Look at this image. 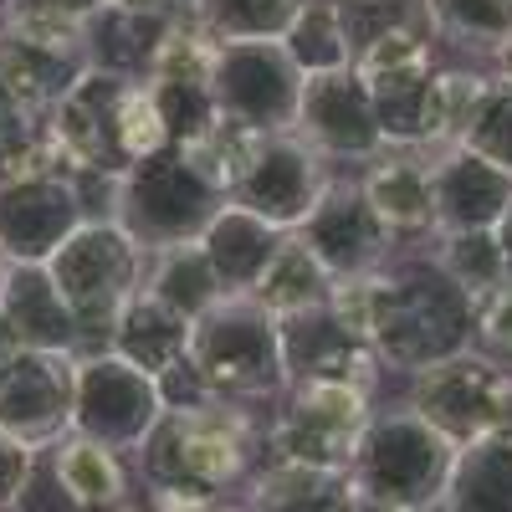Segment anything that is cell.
Listing matches in <instances>:
<instances>
[{
  "instance_id": "obj_21",
  "label": "cell",
  "mask_w": 512,
  "mask_h": 512,
  "mask_svg": "<svg viewBox=\"0 0 512 512\" xmlns=\"http://www.w3.org/2000/svg\"><path fill=\"white\" fill-rule=\"evenodd\" d=\"M190 338H195V323L180 318L175 308H164L159 297H149L139 287V297L123 308V318L113 328L108 354L123 359V364H134V369H144L149 379H164V374H175L190 359Z\"/></svg>"
},
{
  "instance_id": "obj_36",
  "label": "cell",
  "mask_w": 512,
  "mask_h": 512,
  "mask_svg": "<svg viewBox=\"0 0 512 512\" xmlns=\"http://www.w3.org/2000/svg\"><path fill=\"white\" fill-rule=\"evenodd\" d=\"M461 149L482 154L487 164L502 169V175H512V82H502V77L487 82V93H482L472 123H466V134H461Z\"/></svg>"
},
{
  "instance_id": "obj_29",
  "label": "cell",
  "mask_w": 512,
  "mask_h": 512,
  "mask_svg": "<svg viewBox=\"0 0 512 512\" xmlns=\"http://www.w3.org/2000/svg\"><path fill=\"white\" fill-rule=\"evenodd\" d=\"M282 52L303 77H328V72H349L354 67V41L349 21L338 0H303L282 31Z\"/></svg>"
},
{
  "instance_id": "obj_24",
  "label": "cell",
  "mask_w": 512,
  "mask_h": 512,
  "mask_svg": "<svg viewBox=\"0 0 512 512\" xmlns=\"http://www.w3.org/2000/svg\"><path fill=\"white\" fill-rule=\"evenodd\" d=\"M328 297H333V272L318 262V251L303 236L287 231L277 256L262 272V282L251 287V303L262 313H272L277 323H287V318H303L313 308H328Z\"/></svg>"
},
{
  "instance_id": "obj_49",
  "label": "cell",
  "mask_w": 512,
  "mask_h": 512,
  "mask_svg": "<svg viewBox=\"0 0 512 512\" xmlns=\"http://www.w3.org/2000/svg\"><path fill=\"white\" fill-rule=\"evenodd\" d=\"M436 512H441V507H436Z\"/></svg>"
},
{
  "instance_id": "obj_37",
  "label": "cell",
  "mask_w": 512,
  "mask_h": 512,
  "mask_svg": "<svg viewBox=\"0 0 512 512\" xmlns=\"http://www.w3.org/2000/svg\"><path fill=\"white\" fill-rule=\"evenodd\" d=\"M472 349H477L482 359H492V364L512 379V282H507L502 292H492L487 303H482Z\"/></svg>"
},
{
  "instance_id": "obj_38",
  "label": "cell",
  "mask_w": 512,
  "mask_h": 512,
  "mask_svg": "<svg viewBox=\"0 0 512 512\" xmlns=\"http://www.w3.org/2000/svg\"><path fill=\"white\" fill-rule=\"evenodd\" d=\"M11 512H82V507H77V502L67 497V487L57 482L52 456L36 451V466H31V477H26V487H21V497H16Z\"/></svg>"
},
{
  "instance_id": "obj_33",
  "label": "cell",
  "mask_w": 512,
  "mask_h": 512,
  "mask_svg": "<svg viewBox=\"0 0 512 512\" xmlns=\"http://www.w3.org/2000/svg\"><path fill=\"white\" fill-rule=\"evenodd\" d=\"M436 36L461 47L466 57H487L512 36V0H425Z\"/></svg>"
},
{
  "instance_id": "obj_32",
  "label": "cell",
  "mask_w": 512,
  "mask_h": 512,
  "mask_svg": "<svg viewBox=\"0 0 512 512\" xmlns=\"http://www.w3.org/2000/svg\"><path fill=\"white\" fill-rule=\"evenodd\" d=\"M297 6L303 0H190V21L210 41H221V47H236V41H282Z\"/></svg>"
},
{
  "instance_id": "obj_48",
  "label": "cell",
  "mask_w": 512,
  "mask_h": 512,
  "mask_svg": "<svg viewBox=\"0 0 512 512\" xmlns=\"http://www.w3.org/2000/svg\"><path fill=\"white\" fill-rule=\"evenodd\" d=\"M6 6H11V0H0V11H6Z\"/></svg>"
},
{
  "instance_id": "obj_14",
  "label": "cell",
  "mask_w": 512,
  "mask_h": 512,
  "mask_svg": "<svg viewBox=\"0 0 512 512\" xmlns=\"http://www.w3.org/2000/svg\"><path fill=\"white\" fill-rule=\"evenodd\" d=\"M292 134L328 164H369L384 154L369 88L354 67L328 77H303V103H297Z\"/></svg>"
},
{
  "instance_id": "obj_11",
  "label": "cell",
  "mask_w": 512,
  "mask_h": 512,
  "mask_svg": "<svg viewBox=\"0 0 512 512\" xmlns=\"http://www.w3.org/2000/svg\"><path fill=\"white\" fill-rule=\"evenodd\" d=\"M77 405V359L72 354H41L21 349L0 364V431L11 441L47 451L72 431Z\"/></svg>"
},
{
  "instance_id": "obj_3",
  "label": "cell",
  "mask_w": 512,
  "mask_h": 512,
  "mask_svg": "<svg viewBox=\"0 0 512 512\" xmlns=\"http://www.w3.org/2000/svg\"><path fill=\"white\" fill-rule=\"evenodd\" d=\"M190 369L210 400L256 415H272L292 390L282 359V323L256 308L251 297H226L221 308H210L195 323Z\"/></svg>"
},
{
  "instance_id": "obj_17",
  "label": "cell",
  "mask_w": 512,
  "mask_h": 512,
  "mask_svg": "<svg viewBox=\"0 0 512 512\" xmlns=\"http://www.w3.org/2000/svg\"><path fill=\"white\" fill-rule=\"evenodd\" d=\"M359 190L369 210L395 236V246H415L436 236V154L425 149H384L364 164Z\"/></svg>"
},
{
  "instance_id": "obj_9",
  "label": "cell",
  "mask_w": 512,
  "mask_h": 512,
  "mask_svg": "<svg viewBox=\"0 0 512 512\" xmlns=\"http://www.w3.org/2000/svg\"><path fill=\"white\" fill-rule=\"evenodd\" d=\"M164 415L159 379L144 369L123 364L113 354L77 359V405H72V431L88 436L123 461H134V451L149 441V431Z\"/></svg>"
},
{
  "instance_id": "obj_34",
  "label": "cell",
  "mask_w": 512,
  "mask_h": 512,
  "mask_svg": "<svg viewBox=\"0 0 512 512\" xmlns=\"http://www.w3.org/2000/svg\"><path fill=\"white\" fill-rule=\"evenodd\" d=\"M436 262L441 272L466 292L487 303L492 292L507 287V267H502V246H497V231H451V236H436Z\"/></svg>"
},
{
  "instance_id": "obj_43",
  "label": "cell",
  "mask_w": 512,
  "mask_h": 512,
  "mask_svg": "<svg viewBox=\"0 0 512 512\" xmlns=\"http://www.w3.org/2000/svg\"><path fill=\"white\" fill-rule=\"evenodd\" d=\"M6 277H11V262L0 256V297H6Z\"/></svg>"
},
{
  "instance_id": "obj_46",
  "label": "cell",
  "mask_w": 512,
  "mask_h": 512,
  "mask_svg": "<svg viewBox=\"0 0 512 512\" xmlns=\"http://www.w3.org/2000/svg\"><path fill=\"white\" fill-rule=\"evenodd\" d=\"M118 512H144V507H134V502H128V507H118Z\"/></svg>"
},
{
  "instance_id": "obj_30",
  "label": "cell",
  "mask_w": 512,
  "mask_h": 512,
  "mask_svg": "<svg viewBox=\"0 0 512 512\" xmlns=\"http://www.w3.org/2000/svg\"><path fill=\"white\" fill-rule=\"evenodd\" d=\"M492 82V67H477V62H441L436 77H431V103H425V139L420 149L425 154H446L461 144L466 123H472L482 93Z\"/></svg>"
},
{
  "instance_id": "obj_4",
  "label": "cell",
  "mask_w": 512,
  "mask_h": 512,
  "mask_svg": "<svg viewBox=\"0 0 512 512\" xmlns=\"http://www.w3.org/2000/svg\"><path fill=\"white\" fill-rule=\"evenodd\" d=\"M144 256L149 251L118 221H88L47 262L62 303L72 308V323H77V359L108 354L123 308L144 287Z\"/></svg>"
},
{
  "instance_id": "obj_10",
  "label": "cell",
  "mask_w": 512,
  "mask_h": 512,
  "mask_svg": "<svg viewBox=\"0 0 512 512\" xmlns=\"http://www.w3.org/2000/svg\"><path fill=\"white\" fill-rule=\"evenodd\" d=\"M210 98L221 118H236L256 134H292L303 103V72L282 52V41H236L221 47Z\"/></svg>"
},
{
  "instance_id": "obj_27",
  "label": "cell",
  "mask_w": 512,
  "mask_h": 512,
  "mask_svg": "<svg viewBox=\"0 0 512 512\" xmlns=\"http://www.w3.org/2000/svg\"><path fill=\"white\" fill-rule=\"evenodd\" d=\"M93 16L98 6H82V0H11L0 11V36L36 47V52H52V57L88 62Z\"/></svg>"
},
{
  "instance_id": "obj_44",
  "label": "cell",
  "mask_w": 512,
  "mask_h": 512,
  "mask_svg": "<svg viewBox=\"0 0 512 512\" xmlns=\"http://www.w3.org/2000/svg\"><path fill=\"white\" fill-rule=\"evenodd\" d=\"M216 512H251V507H246V502H241V507H236V502H221Z\"/></svg>"
},
{
  "instance_id": "obj_8",
  "label": "cell",
  "mask_w": 512,
  "mask_h": 512,
  "mask_svg": "<svg viewBox=\"0 0 512 512\" xmlns=\"http://www.w3.org/2000/svg\"><path fill=\"white\" fill-rule=\"evenodd\" d=\"M405 410H415L436 436L466 451L487 436L512 431V379L477 349H466L456 359H441L431 369L410 374Z\"/></svg>"
},
{
  "instance_id": "obj_12",
  "label": "cell",
  "mask_w": 512,
  "mask_h": 512,
  "mask_svg": "<svg viewBox=\"0 0 512 512\" xmlns=\"http://www.w3.org/2000/svg\"><path fill=\"white\" fill-rule=\"evenodd\" d=\"M333 185V164L318 159L297 134H272L262 154L251 159L246 180L231 190V205L251 210L256 221H267L272 231H303L318 200Z\"/></svg>"
},
{
  "instance_id": "obj_15",
  "label": "cell",
  "mask_w": 512,
  "mask_h": 512,
  "mask_svg": "<svg viewBox=\"0 0 512 512\" xmlns=\"http://www.w3.org/2000/svg\"><path fill=\"white\" fill-rule=\"evenodd\" d=\"M77 226H88V205H82L77 175L67 169L0 190V256L6 262L47 267Z\"/></svg>"
},
{
  "instance_id": "obj_18",
  "label": "cell",
  "mask_w": 512,
  "mask_h": 512,
  "mask_svg": "<svg viewBox=\"0 0 512 512\" xmlns=\"http://www.w3.org/2000/svg\"><path fill=\"white\" fill-rule=\"evenodd\" d=\"M282 359H287L292 384H359L369 395H379L384 384L379 354L359 344V338H349L328 308H313L303 318L282 323Z\"/></svg>"
},
{
  "instance_id": "obj_40",
  "label": "cell",
  "mask_w": 512,
  "mask_h": 512,
  "mask_svg": "<svg viewBox=\"0 0 512 512\" xmlns=\"http://www.w3.org/2000/svg\"><path fill=\"white\" fill-rule=\"evenodd\" d=\"M98 11H118V16H139V21H185L190 0H103Z\"/></svg>"
},
{
  "instance_id": "obj_16",
  "label": "cell",
  "mask_w": 512,
  "mask_h": 512,
  "mask_svg": "<svg viewBox=\"0 0 512 512\" xmlns=\"http://www.w3.org/2000/svg\"><path fill=\"white\" fill-rule=\"evenodd\" d=\"M313 251H318V262L333 272V282H344V277H369L379 272L390 256L400 251L395 236L384 231V221L369 210L364 190H359V175H333L328 195L318 200V210L308 216V226L297 231Z\"/></svg>"
},
{
  "instance_id": "obj_1",
  "label": "cell",
  "mask_w": 512,
  "mask_h": 512,
  "mask_svg": "<svg viewBox=\"0 0 512 512\" xmlns=\"http://www.w3.org/2000/svg\"><path fill=\"white\" fill-rule=\"evenodd\" d=\"M436 241V236H431ZM482 303L466 297L436 262V251L415 241L400 246L379 267V323H374V354L384 374H420L441 359L472 349Z\"/></svg>"
},
{
  "instance_id": "obj_22",
  "label": "cell",
  "mask_w": 512,
  "mask_h": 512,
  "mask_svg": "<svg viewBox=\"0 0 512 512\" xmlns=\"http://www.w3.org/2000/svg\"><path fill=\"white\" fill-rule=\"evenodd\" d=\"M200 246L210 256V267H216L221 292L226 297H251V287L262 282L267 262H272L277 246H282V231H272L267 221H256L251 210H241V205L226 200L221 216L205 226Z\"/></svg>"
},
{
  "instance_id": "obj_35",
  "label": "cell",
  "mask_w": 512,
  "mask_h": 512,
  "mask_svg": "<svg viewBox=\"0 0 512 512\" xmlns=\"http://www.w3.org/2000/svg\"><path fill=\"white\" fill-rule=\"evenodd\" d=\"M118 149H123L128 169L169 149V123L159 113V98H154L149 82H128V88H123V103H118Z\"/></svg>"
},
{
  "instance_id": "obj_23",
  "label": "cell",
  "mask_w": 512,
  "mask_h": 512,
  "mask_svg": "<svg viewBox=\"0 0 512 512\" xmlns=\"http://www.w3.org/2000/svg\"><path fill=\"white\" fill-rule=\"evenodd\" d=\"M47 456H52L57 482L67 487V497L82 512H118V507L134 502V492H128L134 487V472H128V461L118 451L67 431L57 446H47Z\"/></svg>"
},
{
  "instance_id": "obj_7",
  "label": "cell",
  "mask_w": 512,
  "mask_h": 512,
  "mask_svg": "<svg viewBox=\"0 0 512 512\" xmlns=\"http://www.w3.org/2000/svg\"><path fill=\"white\" fill-rule=\"evenodd\" d=\"M221 205H226V195L210 190L190 169V159L169 144L164 154L134 164L118 180V210H113V221L134 236L144 251H164V246L200 241L205 226L221 216Z\"/></svg>"
},
{
  "instance_id": "obj_6",
  "label": "cell",
  "mask_w": 512,
  "mask_h": 512,
  "mask_svg": "<svg viewBox=\"0 0 512 512\" xmlns=\"http://www.w3.org/2000/svg\"><path fill=\"white\" fill-rule=\"evenodd\" d=\"M374 395L359 384H292L287 400L267 420L262 461L313 466V472H344L374 420Z\"/></svg>"
},
{
  "instance_id": "obj_42",
  "label": "cell",
  "mask_w": 512,
  "mask_h": 512,
  "mask_svg": "<svg viewBox=\"0 0 512 512\" xmlns=\"http://www.w3.org/2000/svg\"><path fill=\"white\" fill-rule=\"evenodd\" d=\"M487 67H492V77H502V82H512V36H507V41H502V47L492 52V62H487Z\"/></svg>"
},
{
  "instance_id": "obj_5",
  "label": "cell",
  "mask_w": 512,
  "mask_h": 512,
  "mask_svg": "<svg viewBox=\"0 0 512 512\" xmlns=\"http://www.w3.org/2000/svg\"><path fill=\"white\" fill-rule=\"evenodd\" d=\"M456 446L436 436L415 410H374L369 431L354 451L349 487L374 512H436L451 487Z\"/></svg>"
},
{
  "instance_id": "obj_47",
  "label": "cell",
  "mask_w": 512,
  "mask_h": 512,
  "mask_svg": "<svg viewBox=\"0 0 512 512\" xmlns=\"http://www.w3.org/2000/svg\"><path fill=\"white\" fill-rule=\"evenodd\" d=\"M82 6H103V0H82Z\"/></svg>"
},
{
  "instance_id": "obj_31",
  "label": "cell",
  "mask_w": 512,
  "mask_h": 512,
  "mask_svg": "<svg viewBox=\"0 0 512 512\" xmlns=\"http://www.w3.org/2000/svg\"><path fill=\"white\" fill-rule=\"evenodd\" d=\"M267 139H272V134H256V128H246V123H236V118H216L205 134H195L190 144H175V149L190 159V169H195L210 190H221V195L231 200V190L246 180L251 159L262 154Z\"/></svg>"
},
{
  "instance_id": "obj_28",
  "label": "cell",
  "mask_w": 512,
  "mask_h": 512,
  "mask_svg": "<svg viewBox=\"0 0 512 512\" xmlns=\"http://www.w3.org/2000/svg\"><path fill=\"white\" fill-rule=\"evenodd\" d=\"M441 512H512V431L456 451Z\"/></svg>"
},
{
  "instance_id": "obj_13",
  "label": "cell",
  "mask_w": 512,
  "mask_h": 512,
  "mask_svg": "<svg viewBox=\"0 0 512 512\" xmlns=\"http://www.w3.org/2000/svg\"><path fill=\"white\" fill-rule=\"evenodd\" d=\"M128 82L134 77L88 67L52 108L47 128H52V144H57V159L67 175H103V180L128 175L123 149H118V103H123Z\"/></svg>"
},
{
  "instance_id": "obj_26",
  "label": "cell",
  "mask_w": 512,
  "mask_h": 512,
  "mask_svg": "<svg viewBox=\"0 0 512 512\" xmlns=\"http://www.w3.org/2000/svg\"><path fill=\"white\" fill-rule=\"evenodd\" d=\"M82 72H88V62L77 57H52L0 36V103H11L31 118H52V108Z\"/></svg>"
},
{
  "instance_id": "obj_39",
  "label": "cell",
  "mask_w": 512,
  "mask_h": 512,
  "mask_svg": "<svg viewBox=\"0 0 512 512\" xmlns=\"http://www.w3.org/2000/svg\"><path fill=\"white\" fill-rule=\"evenodd\" d=\"M31 466H36V451L0 431V512L16 507V497H21V487L31 477Z\"/></svg>"
},
{
  "instance_id": "obj_2",
  "label": "cell",
  "mask_w": 512,
  "mask_h": 512,
  "mask_svg": "<svg viewBox=\"0 0 512 512\" xmlns=\"http://www.w3.org/2000/svg\"><path fill=\"white\" fill-rule=\"evenodd\" d=\"M267 420L272 415L236 410L221 400L164 410L128 466L149 492H200L226 502V492L251 482L256 461H262Z\"/></svg>"
},
{
  "instance_id": "obj_20",
  "label": "cell",
  "mask_w": 512,
  "mask_h": 512,
  "mask_svg": "<svg viewBox=\"0 0 512 512\" xmlns=\"http://www.w3.org/2000/svg\"><path fill=\"white\" fill-rule=\"evenodd\" d=\"M0 318L11 323V333L21 338V349L72 354L77 359V323H72V308L62 303V292H57L47 267L11 262L6 297H0Z\"/></svg>"
},
{
  "instance_id": "obj_19",
  "label": "cell",
  "mask_w": 512,
  "mask_h": 512,
  "mask_svg": "<svg viewBox=\"0 0 512 512\" xmlns=\"http://www.w3.org/2000/svg\"><path fill=\"white\" fill-rule=\"evenodd\" d=\"M512 205V175L472 149L436 154V236L451 231H497Z\"/></svg>"
},
{
  "instance_id": "obj_41",
  "label": "cell",
  "mask_w": 512,
  "mask_h": 512,
  "mask_svg": "<svg viewBox=\"0 0 512 512\" xmlns=\"http://www.w3.org/2000/svg\"><path fill=\"white\" fill-rule=\"evenodd\" d=\"M497 246H502V267H507V282H512V205H507V216L497 221Z\"/></svg>"
},
{
  "instance_id": "obj_45",
  "label": "cell",
  "mask_w": 512,
  "mask_h": 512,
  "mask_svg": "<svg viewBox=\"0 0 512 512\" xmlns=\"http://www.w3.org/2000/svg\"><path fill=\"white\" fill-rule=\"evenodd\" d=\"M344 6H384V0H344Z\"/></svg>"
},
{
  "instance_id": "obj_25",
  "label": "cell",
  "mask_w": 512,
  "mask_h": 512,
  "mask_svg": "<svg viewBox=\"0 0 512 512\" xmlns=\"http://www.w3.org/2000/svg\"><path fill=\"white\" fill-rule=\"evenodd\" d=\"M144 292L159 297L164 308H175L180 318L200 323L210 308L226 303V292L216 282V267L200 241H185V246H164V251H149L144 256Z\"/></svg>"
}]
</instances>
